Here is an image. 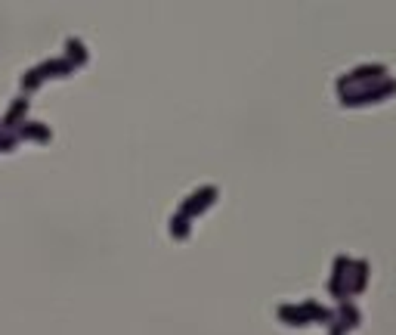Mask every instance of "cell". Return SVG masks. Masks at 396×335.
<instances>
[{
    "mask_svg": "<svg viewBox=\"0 0 396 335\" xmlns=\"http://www.w3.org/2000/svg\"><path fill=\"white\" fill-rule=\"evenodd\" d=\"M214 199H217V187H214V183H201V187H196L183 202H179V208L174 215H170V233H174V236H186L192 218H196L198 211H205Z\"/></svg>",
    "mask_w": 396,
    "mask_h": 335,
    "instance_id": "1",
    "label": "cell"
},
{
    "mask_svg": "<svg viewBox=\"0 0 396 335\" xmlns=\"http://www.w3.org/2000/svg\"><path fill=\"white\" fill-rule=\"evenodd\" d=\"M279 317L291 326H309V323H319V326H331L335 320V308H325L322 301L316 298H304V301H285L279 304Z\"/></svg>",
    "mask_w": 396,
    "mask_h": 335,
    "instance_id": "2",
    "label": "cell"
},
{
    "mask_svg": "<svg viewBox=\"0 0 396 335\" xmlns=\"http://www.w3.org/2000/svg\"><path fill=\"white\" fill-rule=\"evenodd\" d=\"M396 94V78L393 75H384L378 81H369V84H359V87H350V90H341V106H365V103H378V99Z\"/></svg>",
    "mask_w": 396,
    "mask_h": 335,
    "instance_id": "3",
    "label": "cell"
},
{
    "mask_svg": "<svg viewBox=\"0 0 396 335\" xmlns=\"http://www.w3.org/2000/svg\"><path fill=\"white\" fill-rule=\"evenodd\" d=\"M384 75H390V66H387V62H356L353 69H347V72H341L335 78V87H337V94H341V90L359 87V84L378 81V78H384Z\"/></svg>",
    "mask_w": 396,
    "mask_h": 335,
    "instance_id": "4",
    "label": "cell"
},
{
    "mask_svg": "<svg viewBox=\"0 0 396 335\" xmlns=\"http://www.w3.org/2000/svg\"><path fill=\"white\" fill-rule=\"evenodd\" d=\"M347 270H350V258L347 255H335V261H331V280H328V292L331 298H350L347 295Z\"/></svg>",
    "mask_w": 396,
    "mask_h": 335,
    "instance_id": "5",
    "label": "cell"
},
{
    "mask_svg": "<svg viewBox=\"0 0 396 335\" xmlns=\"http://www.w3.org/2000/svg\"><path fill=\"white\" fill-rule=\"evenodd\" d=\"M359 323H362V311L356 308V301H353V298H341L337 308H335V320H331V326L341 329V332H347V329H356Z\"/></svg>",
    "mask_w": 396,
    "mask_h": 335,
    "instance_id": "6",
    "label": "cell"
},
{
    "mask_svg": "<svg viewBox=\"0 0 396 335\" xmlns=\"http://www.w3.org/2000/svg\"><path fill=\"white\" fill-rule=\"evenodd\" d=\"M71 69H75V62H71L68 56H59V59H47V62H41V66H34L31 72L22 78V84H25V87H34L41 78H47V75H53V72H71Z\"/></svg>",
    "mask_w": 396,
    "mask_h": 335,
    "instance_id": "7",
    "label": "cell"
},
{
    "mask_svg": "<svg viewBox=\"0 0 396 335\" xmlns=\"http://www.w3.org/2000/svg\"><path fill=\"white\" fill-rule=\"evenodd\" d=\"M369 283V258H350V270H347V295H359Z\"/></svg>",
    "mask_w": 396,
    "mask_h": 335,
    "instance_id": "8",
    "label": "cell"
},
{
    "mask_svg": "<svg viewBox=\"0 0 396 335\" xmlns=\"http://www.w3.org/2000/svg\"><path fill=\"white\" fill-rule=\"evenodd\" d=\"M328 335H344L341 329H335V326H328Z\"/></svg>",
    "mask_w": 396,
    "mask_h": 335,
    "instance_id": "9",
    "label": "cell"
}]
</instances>
